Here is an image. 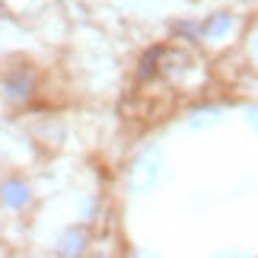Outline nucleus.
Returning a JSON list of instances; mask_svg holds the SVG:
<instances>
[{
	"label": "nucleus",
	"instance_id": "obj_3",
	"mask_svg": "<svg viewBox=\"0 0 258 258\" xmlns=\"http://www.w3.org/2000/svg\"><path fill=\"white\" fill-rule=\"evenodd\" d=\"M26 89H29V80H26V77H13V80L7 83V93H10V96H26Z\"/></svg>",
	"mask_w": 258,
	"mask_h": 258
},
{
	"label": "nucleus",
	"instance_id": "obj_4",
	"mask_svg": "<svg viewBox=\"0 0 258 258\" xmlns=\"http://www.w3.org/2000/svg\"><path fill=\"white\" fill-rule=\"evenodd\" d=\"M245 118H249V124H252L255 131H258V105H252L249 112H245Z\"/></svg>",
	"mask_w": 258,
	"mask_h": 258
},
{
	"label": "nucleus",
	"instance_id": "obj_2",
	"mask_svg": "<svg viewBox=\"0 0 258 258\" xmlns=\"http://www.w3.org/2000/svg\"><path fill=\"white\" fill-rule=\"evenodd\" d=\"M230 26H233L230 16H217V19H211V23L204 26V32L207 35H223V32H230Z\"/></svg>",
	"mask_w": 258,
	"mask_h": 258
},
{
	"label": "nucleus",
	"instance_id": "obj_1",
	"mask_svg": "<svg viewBox=\"0 0 258 258\" xmlns=\"http://www.w3.org/2000/svg\"><path fill=\"white\" fill-rule=\"evenodd\" d=\"M4 204L7 207H26L29 204V188L23 182H7L4 185Z\"/></svg>",
	"mask_w": 258,
	"mask_h": 258
}]
</instances>
